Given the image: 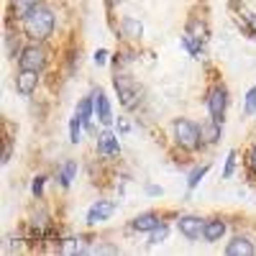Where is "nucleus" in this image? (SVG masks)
<instances>
[{
  "mask_svg": "<svg viewBox=\"0 0 256 256\" xmlns=\"http://www.w3.org/2000/svg\"><path fill=\"white\" fill-rule=\"evenodd\" d=\"M24 31H26L31 38H36V41L49 38L52 31H54V16H52V10L44 8V6L34 8V10L24 18Z\"/></svg>",
  "mask_w": 256,
  "mask_h": 256,
  "instance_id": "nucleus-1",
  "label": "nucleus"
},
{
  "mask_svg": "<svg viewBox=\"0 0 256 256\" xmlns=\"http://www.w3.org/2000/svg\"><path fill=\"white\" fill-rule=\"evenodd\" d=\"M174 138H177V144L182 146V148H187V152H195V148L200 146V128L192 123V120H174Z\"/></svg>",
  "mask_w": 256,
  "mask_h": 256,
  "instance_id": "nucleus-2",
  "label": "nucleus"
},
{
  "mask_svg": "<svg viewBox=\"0 0 256 256\" xmlns=\"http://www.w3.org/2000/svg\"><path fill=\"white\" fill-rule=\"evenodd\" d=\"M18 64H20V70H34V72H41L44 70V64H46V52L41 49V46H26L24 52H20L18 56Z\"/></svg>",
  "mask_w": 256,
  "mask_h": 256,
  "instance_id": "nucleus-3",
  "label": "nucleus"
},
{
  "mask_svg": "<svg viewBox=\"0 0 256 256\" xmlns=\"http://www.w3.org/2000/svg\"><path fill=\"white\" fill-rule=\"evenodd\" d=\"M116 90H118V98H120V102L126 105V108H134L136 98H138L136 82L128 77V74H118V77H116Z\"/></svg>",
  "mask_w": 256,
  "mask_h": 256,
  "instance_id": "nucleus-4",
  "label": "nucleus"
},
{
  "mask_svg": "<svg viewBox=\"0 0 256 256\" xmlns=\"http://www.w3.org/2000/svg\"><path fill=\"white\" fill-rule=\"evenodd\" d=\"M177 228H180V233H182L184 238L198 241V238L202 236V230H205V220H200V218H195V216H184V218L177 220Z\"/></svg>",
  "mask_w": 256,
  "mask_h": 256,
  "instance_id": "nucleus-5",
  "label": "nucleus"
},
{
  "mask_svg": "<svg viewBox=\"0 0 256 256\" xmlns=\"http://www.w3.org/2000/svg\"><path fill=\"white\" fill-rule=\"evenodd\" d=\"M92 105H95V116L100 118V123L110 126L113 123V113H110V102L105 98L102 90H92Z\"/></svg>",
  "mask_w": 256,
  "mask_h": 256,
  "instance_id": "nucleus-6",
  "label": "nucleus"
},
{
  "mask_svg": "<svg viewBox=\"0 0 256 256\" xmlns=\"http://www.w3.org/2000/svg\"><path fill=\"white\" fill-rule=\"evenodd\" d=\"M113 210H116V205H113L110 200H98V202L90 208V212H88V223L95 226V223L108 220V218L113 216Z\"/></svg>",
  "mask_w": 256,
  "mask_h": 256,
  "instance_id": "nucleus-7",
  "label": "nucleus"
},
{
  "mask_svg": "<svg viewBox=\"0 0 256 256\" xmlns=\"http://www.w3.org/2000/svg\"><path fill=\"white\" fill-rule=\"evenodd\" d=\"M36 84H38V72L34 70H20L18 77H16V90L20 95H31L36 90Z\"/></svg>",
  "mask_w": 256,
  "mask_h": 256,
  "instance_id": "nucleus-8",
  "label": "nucleus"
},
{
  "mask_svg": "<svg viewBox=\"0 0 256 256\" xmlns=\"http://www.w3.org/2000/svg\"><path fill=\"white\" fill-rule=\"evenodd\" d=\"M226 102H228V98H226V90H223V88H216V90L210 92V98H208V110H210V116L216 118V120L223 118Z\"/></svg>",
  "mask_w": 256,
  "mask_h": 256,
  "instance_id": "nucleus-9",
  "label": "nucleus"
},
{
  "mask_svg": "<svg viewBox=\"0 0 256 256\" xmlns=\"http://www.w3.org/2000/svg\"><path fill=\"white\" fill-rule=\"evenodd\" d=\"M256 248H254V244L248 241V238H244V236H236L228 246H226V254L228 256H251Z\"/></svg>",
  "mask_w": 256,
  "mask_h": 256,
  "instance_id": "nucleus-10",
  "label": "nucleus"
},
{
  "mask_svg": "<svg viewBox=\"0 0 256 256\" xmlns=\"http://www.w3.org/2000/svg\"><path fill=\"white\" fill-rule=\"evenodd\" d=\"M98 152L102 156H116L118 154V138L110 134V131H105L98 136Z\"/></svg>",
  "mask_w": 256,
  "mask_h": 256,
  "instance_id": "nucleus-11",
  "label": "nucleus"
},
{
  "mask_svg": "<svg viewBox=\"0 0 256 256\" xmlns=\"http://www.w3.org/2000/svg\"><path fill=\"white\" fill-rule=\"evenodd\" d=\"M226 233V223L223 220H205V230H202V238L208 241V244H216V241H220V236Z\"/></svg>",
  "mask_w": 256,
  "mask_h": 256,
  "instance_id": "nucleus-12",
  "label": "nucleus"
},
{
  "mask_svg": "<svg viewBox=\"0 0 256 256\" xmlns=\"http://www.w3.org/2000/svg\"><path fill=\"white\" fill-rule=\"evenodd\" d=\"M159 223H162V218L156 216V212H141L138 218H134L131 228L134 230H154Z\"/></svg>",
  "mask_w": 256,
  "mask_h": 256,
  "instance_id": "nucleus-13",
  "label": "nucleus"
},
{
  "mask_svg": "<svg viewBox=\"0 0 256 256\" xmlns=\"http://www.w3.org/2000/svg\"><path fill=\"white\" fill-rule=\"evenodd\" d=\"M200 136L208 141V144H212V141H218L220 138V120H216V118H210V123H205V126H200Z\"/></svg>",
  "mask_w": 256,
  "mask_h": 256,
  "instance_id": "nucleus-14",
  "label": "nucleus"
},
{
  "mask_svg": "<svg viewBox=\"0 0 256 256\" xmlns=\"http://www.w3.org/2000/svg\"><path fill=\"white\" fill-rule=\"evenodd\" d=\"M92 98V95H90ZM90 98H84L80 105H77V116L82 118V123H84V128H90V116H92V110H95V105H92V100Z\"/></svg>",
  "mask_w": 256,
  "mask_h": 256,
  "instance_id": "nucleus-15",
  "label": "nucleus"
},
{
  "mask_svg": "<svg viewBox=\"0 0 256 256\" xmlns=\"http://www.w3.org/2000/svg\"><path fill=\"white\" fill-rule=\"evenodd\" d=\"M120 28H123V34L126 36H131V38H138L141 36V24H138V20L136 18H123V24H120Z\"/></svg>",
  "mask_w": 256,
  "mask_h": 256,
  "instance_id": "nucleus-16",
  "label": "nucleus"
},
{
  "mask_svg": "<svg viewBox=\"0 0 256 256\" xmlns=\"http://www.w3.org/2000/svg\"><path fill=\"white\" fill-rule=\"evenodd\" d=\"M13 8L20 18H26L34 8H38V0H13Z\"/></svg>",
  "mask_w": 256,
  "mask_h": 256,
  "instance_id": "nucleus-17",
  "label": "nucleus"
},
{
  "mask_svg": "<svg viewBox=\"0 0 256 256\" xmlns=\"http://www.w3.org/2000/svg\"><path fill=\"white\" fill-rule=\"evenodd\" d=\"M77 174V164L74 162H67V164H64L62 166V172H59V182L64 184V187H67L70 182H72V177Z\"/></svg>",
  "mask_w": 256,
  "mask_h": 256,
  "instance_id": "nucleus-18",
  "label": "nucleus"
},
{
  "mask_svg": "<svg viewBox=\"0 0 256 256\" xmlns=\"http://www.w3.org/2000/svg\"><path fill=\"white\" fill-rule=\"evenodd\" d=\"M166 233H169V228L164 226V223H159L154 230H152V236H148V244L152 246H156V244H162L164 238H166Z\"/></svg>",
  "mask_w": 256,
  "mask_h": 256,
  "instance_id": "nucleus-19",
  "label": "nucleus"
},
{
  "mask_svg": "<svg viewBox=\"0 0 256 256\" xmlns=\"http://www.w3.org/2000/svg\"><path fill=\"white\" fill-rule=\"evenodd\" d=\"M82 126H84V123H82V118H80V116H74V118H72V123H70V134H72V141H74V144L80 141V131H82Z\"/></svg>",
  "mask_w": 256,
  "mask_h": 256,
  "instance_id": "nucleus-20",
  "label": "nucleus"
},
{
  "mask_svg": "<svg viewBox=\"0 0 256 256\" xmlns=\"http://www.w3.org/2000/svg\"><path fill=\"white\" fill-rule=\"evenodd\" d=\"M205 172H208V166H200V169H195V172L190 174V182H187V184H190V190L200 184V180L205 177Z\"/></svg>",
  "mask_w": 256,
  "mask_h": 256,
  "instance_id": "nucleus-21",
  "label": "nucleus"
},
{
  "mask_svg": "<svg viewBox=\"0 0 256 256\" xmlns=\"http://www.w3.org/2000/svg\"><path fill=\"white\" fill-rule=\"evenodd\" d=\"M246 113H256V88H251L246 95Z\"/></svg>",
  "mask_w": 256,
  "mask_h": 256,
  "instance_id": "nucleus-22",
  "label": "nucleus"
},
{
  "mask_svg": "<svg viewBox=\"0 0 256 256\" xmlns=\"http://www.w3.org/2000/svg\"><path fill=\"white\" fill-rule=\"evenodd\" d=\"M233 166H236V154H228V162H226V172H223V177H230V172H233Z\"/></svg>",
  "mask_w": 256,
  "mask_h": 256,
  "instance_id": "nucleus-23",
  "label": "nucleus"
},
{
  "mask_svg": "<svg viewBox=\"0 0 256 256\" xmlns=\"http://www.w3.org/2000/svg\"><path fill=\"white\" fill-rule=\"evenodd\" d=\"M41 190H44V177H36V182H34V195H41Z\"/></svg>",
  "mask_w": 256,
  "mask_h": 256,
  "instance_id": "nucleus-24",
  "label": "nucleus"
},
{
  "mask_svg": "<svg viewBox=\"0 0 256 256\" xmlns=\"http://www.w3.org/2000/svg\"><path fill=\"white\" fill-rule=\"evenodd\" d=\"M105 56H108V52H105V49H100V52L95 54V62H98V64H105Z\"/></svg>",
  "mask_w": 256,
  "mask_h": 256,
  "instance_id": "nucleus-25",
  "label": "nucleus"
},
{
  "mask_svg": "<svg viewBox=\"0 0 256 256\" xmlns=\"http://www.w3.org/2000/svg\"><path fill=\"white\" fill-rule=\"evenodd\" d=\"M248 162H251V169L256 172V146L251 148V154H248Z\"/></svg>",
  "mask_w": 256,
  "mask_h": 256,
  "instance_id": "nucleus-26",
  "label": "nucleus"
},
{
  "mask_svg": "<svg viewBox=\"0 0 256 256\" xmlns=\"http://www.w3.org/2000/svg\"><path fill=\"white\" fill-rule=\"evenodd\" d=\"M248 28L256 34V16H251V18H248Z\"/></svg>",
  "mask_w": 256,
  "mask_h": 256,
  "instance_id": "nucleus-27",
  "label": "nucleus"
}]
</instances>
